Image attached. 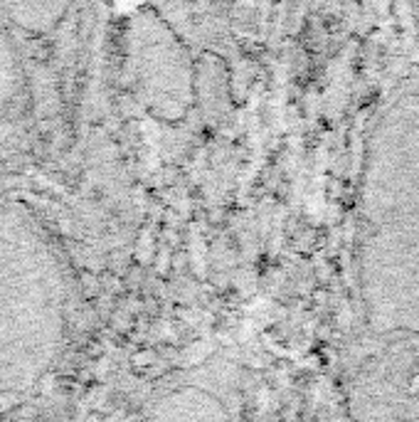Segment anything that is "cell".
I'll return each instance as SVG.
<instances>
[{
  "label": "cell",
  "instance_id": "obj_1",
  "mask_svg": "<svg viewBox=\"0 0 419 422\" xmlns=\"http://www.w3.org/2000/svg\"><path fill=\"white\" fill-rule=\"evenodd\" d=\"M358 267L370 323L419 336V72L392 92L368 136Z\"/></svg>",
  "mask_w": 419,
  "mask_h": 422
}]
</instances>
